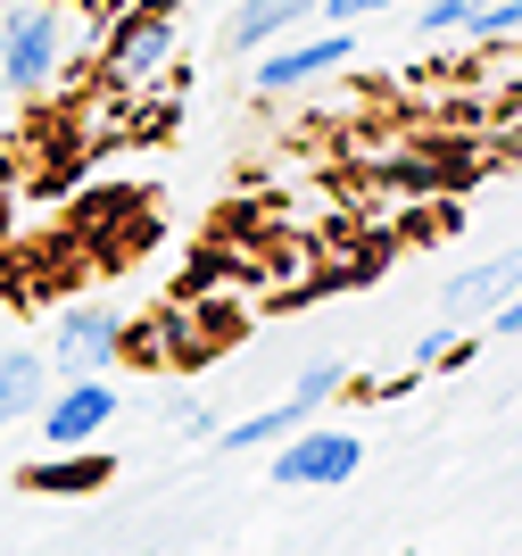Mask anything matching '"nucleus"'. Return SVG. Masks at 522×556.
Here are the masks:
<instances>
[{"label": "nucleus", "instance_id": "4", "mask_svg": "<svg viewBox=\"0 0 522 556\" xmlns=\"http://www.w3.org/2000/svg\"><path fill=\"white\" fill-rule=\"evenodd\" d=\"M116 407H125V399H116V382H100V374H67V382H59L34 416H42V441H50V448H91V441L116 424Z\"/></svg>", "mask_w": 522, "mask_h": 556}, {"label": "nucleus", "instance_id": "7", "mask_svg": "<svg viewBox=\"0 0 522 556\" xmlns=\"http://www.w3.org/2000/svg\"><path fill=\"white\" fill-rule=\"evenodd\" d=\"M514 291H522V250H498V257H481V266H464V275H448L440 316L448 325H489V307H506Z\"/></svg>", "mask_w": 522, "mask_h": 556}, {"label": "nucleus", "instance_id": "10", "mask_svg": "<svg viewBox=\"0 0 522 556\" xmlns=\"http://www.w3.org/2000/svg\"><path fill=\"white\" fill-rule=\"evenodd\" d=\"M109 482V457L100 448H59V457L25 465V490H50V498H84V490Z\"/></svg>", "mask_w": 522, "mask_h": 556}, {"label": "nucleus", "instance_id": "6", "mask_svg": "<svg viewBox=\"0 0 522 556\" xmlns=\"http://www.w3.org/2000/svg\"><path fill=\"white\" fill-rule=\"evenodd\" d=\"M357 59V34L332 25V34H307V42H282L257 59V92H298V84H323V75H341Z\"/></svg>", "mask_w": 522, "mask_h": 556}, {"label": "nucleus", "instance_id": "14", "mask_svg": "<svg viewBox=\"0 0 522 556\" xmlns=\"http://www.w3.org/2000/svg\"><path fill=\"white\" fill-rule=\"evenodd\" d=\"M415 9H423V42H448V34H464L481 0H415Z\"/></svg>", "mask_w": 522, "mask_h": 556}, {"label": "nucleus", "instance_id": "13", "mask_svg": "<svg viewBox=\"0 0 522 556\" xmlns=\"http://www.w3.org/2000/svg\"><path fill=\"white\" fill-rule=\"evenodd\" d=\"M456 357H464V325H448V316H440V325L415 341V366L432 374V366H456Z\"/></svg>", "mask_w": 522, "mask_h": 556}, {"label": "nucleus", "instance_id": "17", "mask_svg": "<svg viewBox=\"0 0 522 556\" xmlns=\"http://www.w3.org/2000/svg\"><path fill=\"white\" fill-rule=\"evenodd\" d=\"M489 325H498L506 341H522V291H514V300H506V307H489Z\"/></svg>", "mask_w": 522, "mask_h": 556}, {"label": "nucleus", "instance_id": "5", "mask_svg": "<svg viewBox=\"0 0 522 556\" xmlns=\"http://www.w3.org/2000/svg\"><path fill=\"white\" fill-rule=\"evenodd\" d=\"M348 391V374L341 366H307V382H298L291 399H273L266 416H241V424H225V432H216V448H232V457H241V448H266V441H291L298 424L316 416L323 399H341Z\"/></svg>", "mask_w": 522, "mask_h": 556}, {"label": "nucleus", "instance_id": "2", "mask_svg": "<svg viewBox=\"0 0 522 556\" xmlns=\"http://www.w3.org/2000/svg\"><path fill=\"white\" fill-rule=\"evenodd\" d=\"M175 9L182 0H141L133 17H116L109 42H100V75L109 84H150L175 59Z\"/></svg>", "mask_w": 522, "mask_h": 556}, {"label": "nucleus", "instance_id": "16", "mask_svg": "<svg viewBox=\"0 0 522 556\" xmlns=\"http://www.w3.org/2000/svg\"><path fill=\"white\" fill-rule=\"evenodd\" d=\"M175 424H182V432H216V416H207L200 399H175Z\"/></svg>", "mask_w": 522, "mask_h": 556}, {"label": "nucleus", "instance_id": "12", "mask_svg": "<svg viewBox=\"0 0 522 556\" xmlns=\"http://www.w3.org/2000/svg\"><path fill=\"white\" fill-rule=\"evenodd\" d=\"M522 34V0H481L464 17V42H514Z\"/></svg>", "mask_w": 522, "mask_h": 556}, {"label": "nucleus", "instance_id": "15", "mask_svg": "<svg viewBox=\"0 0 522 556\" xmlns=\"http://www.w3.org/2000/svg\"><path fill=\"white\" fill-rule=\"evenodd\" d=\"M341 25H357V17H382V9H407V0H323Z\"/></svg>", "mask_w": 522, "mask_h": 556}, {"label": "nucleus", "instance_id": "1", "mask_svg": "<svg viewBox=\"0 0 522 556\" xmlns=\"http://www.w3.org/2000/svg\"><path fill=\"white\" fill-rule=\"evenodd\" d=\"M59 59H67V25H59L50 0H25V9L0 17V92H17V100L50 92Z\"/></svg>", "mask_w": 522, "mask_h": 556}, {"label": "nucleus", "instance_id": "11", "mask_svg": "<svg viewBox=\"0 0 522 556\" xmlns=\"http://www.w3.org/2000/svg\"><path fill=\"white\" fill-rule=\"evenodd\" d=\"M42 399H50V374H42V357H34V349H0V424L34 416Z\"/></svg>", "mask_w": 522, "mask_h": 556}, {"label": "nucleus", "instance_id": "8", "mask_svg": "<svg viewBox=\"0 0 522 556\" xmlns=\"http://www.w3.org/2000/svg\"><path fill=\"white\" fill-rule=\"evenodd\" d=\"M116 349H125V316H116V307H67L59 332H50V357L67 374H109Z\"/></svg>", "mask_w": 522, "mask_h": 556}, {"label": "nucleus", "instance_id": "9", "mask_svg": "<svg viewBox=\"0 0 522 556\" xmlns=\"http://www.w3.org/2000/svg\"><path fill=\"white\" fill-rule=\"evenodd\" d=\"M323 0H241L232 9V25H225V42L232 50H266V42H282L298 17H316Z\"/></svg>", "mask_w": 522, "mask_h": 556}, {"label": "nucleus", "instance_id": "3", "mask_svg": "<svg viewBox=\"0 0 522 556\" xmlns=\"http://www.w3.org/2000/svg\"><path fill=\"white\" fill-rule=\"evenodd\" d=\"M357 465H365L357 432H341V424H298V441L273 448V482L282 490H341V482H357Z\"/></svg>", "mask_w": 522, "mask_h": 556}]
</instances>
